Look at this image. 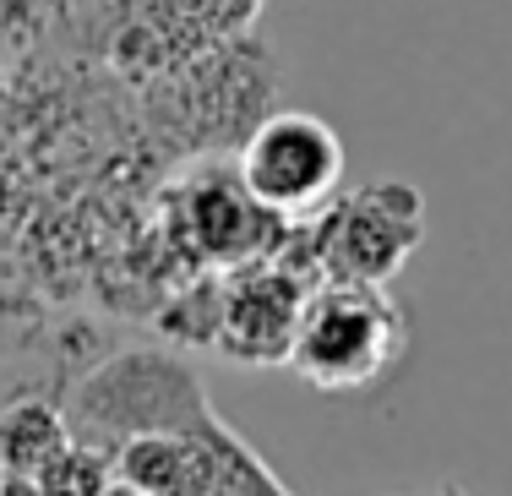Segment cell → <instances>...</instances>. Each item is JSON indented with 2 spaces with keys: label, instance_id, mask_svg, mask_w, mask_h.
<instances>
[{
  "label": "cell",
  "instance_id": "obj_1",
  "mask_svg": "<svg viewBox=\"0 0 512 496\" xmlns=\"http://www.w3.org/2000/svg\"><path fill=\"white\" fill-rule=\"evenodd\" d=\"M213 420L218 415L197 371L164 349H126V355L104 360L99 371L82 377L66 404L71 437L104 447V453H115L131 437H180V431H202Z\"/></svg>",
  "mask_w": 512,
  "mask_h": 496
},
{
  "label": "cell",
  "instance_id": "obj_2",
  "mask_svg": "<svg viewBox=\"0 0 512 496\" xmlns=\"http://www.w3.org/2000/svg\"><path fill=\"white\" fill-rule=\"evenodd\" d=\"M409 349V322L387 289L376 284H322L306 295L289 349V371L316 393H360L376 387Z\"/></svg>",
  "mask_w": 512,
  "mask_h": 496
},
{
  "label": "cell",
  "instance_id": "obj_3",
  "mask_svg": "<svg viewBox=\"0 0 512 496\" xmlns=\"http://www.w3.org/2000/svg\"><path fill=\"white\" fill-rule=\"evenodd\" d=\"M425 197L409 180H365L333 197L311 224V268L333 284L387 289L425 246Z\"/></svg>",
  "mask_w": 512,
  "mask_h": 496
},
{
  "label": "cell",
  "instance_id": "obj_4",
  "mask_svg": "<svg viewBox=\"0 0 512 496\" xmlns=\"http://www.w3.org/2000/svg\"><path fill=\"white\" fill-rule=\"evenodd\" d=\"M235 175L273 219H311L344 180V142L311 110H273L240 137Z\"/></svg>",
  "mask_w": 512,
  "mask_h": 496
},
{
  "label": "cell",
  "instance_id": "obj_5",
  "mask_svg": "<svg viewBox=\"0 0 512 496\" xmlns=\"http://www.w3.org/2000/svg\"><path fill=\"white\" fill-rule=\"evenodd\" d=\"M311 289L284 262H256L224 284V322H218V355L240 366H289L295 328Z\"/></svg>",
  "mask_w": 512,
  "mask_h": 496
},
{
  "label": "cell",
  "instance_id": "obj_6",
  "mask_svg": "<svg viewBox=\"0 0 512 496\" xmlns=\"http://www.w3.org/2000/svg\"><path fill=\"white\" fill-rule=\"evenodd\" d=\"M180 229H186V246L197 257L218 262V268H251V262L273 257V246L284 240V219L262 208L240 175H197L180 197Z\"/></svg>",
  "mask_w": 512,
  "mask_h": 496
},
{
  "label": "cell",
  "instance_id": "obj_7",
  "mask_svg": "<svg viewBox=\"0 0 512 496\" xmlns=\"http://www.w3.org/2000/svg\"><path fill=\"white\" fill-rule=\"evenodd\" d=\"M66 447H71V426L60 409L39 404V398H17V404L0 409V469H6V480H28L33 486Z\"/></svg>",
  "mask_w": 512,
  "mask_h": 496
},
{
  "label": "cell",
  "instance_id": "obj_8",
  "mask_svg": "<svg viewBox=\"0 0 512 496\" xmlns=\"http://www.w3.org/2000/svg\"><path fill=\"white\" fill-rule=\"evenodd\" d=\"M109 486H115V453H104V447H93V442H77V437H71L66 453L33 480L39 496H104Z\"/></svg>",
  "mask_w": 512,
  "mask_h": 496
},
{
  "label": "cell",
  "instance_id": "obj_9",
  "mask_svg": "<svg viewBox=\"0 0 512 496\" xmlns=\"http://www.w3.org/2000/svg\"><path fill=\"white\" fill-rule=\"evenodd\" d=\"M104 496H137V491H131V486H120V480H115V486H109Z\"/></svg>",
  "mask_w": 512,
  "mask_h": 496
},
{
  "label": "cell",
  "instance_id": "obj_10",
  "mask_svg": "<svg viewBox=\"0 0 512 496\" xmlns=\"http://www.w3.org/2000/svg\"><path fill=\"white\" fill-rule=\"evenodd\" d=\"M0 104H6V66H0Z\"/></svg>",
  "mask_w": 512,
  "mask_h": 496
},
{
  "label": "cell",
  "instance_id": "obj_11",
  "mask_svg": "<svg viewBox=\"0 0 512 496\" xmlns=\"http://www.w3.org/2000/svg\"><path fill=\"white\" fill-rule=\"evenodd\" d=\"M0 496H6V480H0Z\"/></svg>",
  "mask_w": 512,
  "mask_h": 496
}]
</instances>
